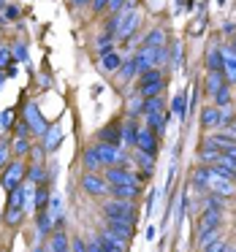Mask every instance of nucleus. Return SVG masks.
Returning <instances> with one entry per match:
<instances>
[{
  "label": "nucleus",
  "instance_id": "nucleus-29",
  "mask_svg": "<svg viewBox=\"0 0 236 252\" xmlns=\"http://www.w3.org/2000/svg\"><path fill=\"white\" fill-rule=\"evenodd\" d=\"M185 100H187V95H185V93H176V95H174V100H171V111H174V114L179 117V120H185V111H187Z\"/></svg>",
  "mask_w": 236,
  "mask_h": 252
},
{
  "label": "nucleus",
  "instance_id": "nucleus-8",
  "mask_svg": "<svg viewBox=\"0 0 236 252\" xmlns=\"http://www.w3.org/2000/svg\"><path fill=\"white\" fill-rule=\"evenodd\" d=\"M106 182L109 185H138V176L122 165H109L106 168Z\"/></svg>",
  "mask_w": 236,
  "mask_h": 252
},
{
  "label": "nucleus",
  "instance_id": "nucleus-35",
  "mask_svg": "<svg viewBox=\"0 0 236 252\" xmlns=\"http://www.w3.org/2000/svg\"><path fill=\"white\" fill-rule=\"evenodd\" d=\"M138 165H141V171L147 176H152V168H155V160H152V155H144V152H138Z\"/></svg>",
  "mask_w": 236,
  "mask_h": 252
},
{
  "label": "nucleus",
  "instance_id": "nucleus-4",
  "mask_svg": "<svg viewBox=\"0 0 236 252\" xmlns=\"http://www.w3.org/2000/svg\"><path fill=\"white\" fill-rule=\"evenodd\" d=\"M160 87H163V73H160V71L149 68V71L141 73V84H138L141 98H155V95L160 93Z\"/></svg>",
  "mask_w": 236,
  "mask_h": 252
},
{
  "label": "nucleus",
  "instance_id": "nucleus-9",
  "mask_svg": "<svg viewBox=\"0 0 236 252\" xmlns=\"http://www.w3.org/2000/svg\"><path fill=\"white\" fill-rule=\"evenodd\" d=\"M25 176H28L25 174V165L17 160V163H11L6 168V174H3V187H6V190H17V187H22Z\"/></svg>",
  "mask_w": 236,
  "mask_h": 252
},
{
  "label": "nucleus",
  "instance_id": "nucleus-11",
  "mask_svg": "<svg viewBox=\"0 0 236 252\" xmlns=\"http://www.w3.org/2000/svg\"><path fill=\"white\" fill-rule=\"evenodd\" d=\"M138 28V11H120V28H117V38H131L133 30Z\"/></svg>",
  "mask_w": 236,
  "mask_h": 252
},
{
  "label": "nucleus",
  "instance_id": "nucleus-18",
  "mask_svg": "<svg viewBox=\"0 0 236 252\" xmlns=\"http://www.w3.org/2000/svg\"><path fill=\"white\" fill-rule=\"evenodd\" d=\"M98 141H103V144H114V147H120V141H122V127H120V125H106L103 130L98 133Z\"/></svg>",
  "mask_w": 236,
  "mask_h": 252
},
{
  "label": "nucleus",
  "instance_id": "nucleus-5",
  "mask_svg": "<svg viewBox=\"0 0 236 252\" xmlns=\"http://www.w3.org/2000/svg\"><path fill=\"white\" fill-rule=\"evenodd\" d=\"M95 149H98V158H101V163H103V165H122V168H128V158L120 152V147L98 141V144H95Z\"/></svg>",
  "mask_w": 236,
  "mask_h": 252
},
{
  "label": "nucleus",
  "instance_id": "nucleus-15",
  "mask_svg": "<svg viewBox=\"0 0 236 252\" xmlns=\"http://www.w3.org/2000/svg\"><path fill=\"white\" fill-rule=\"evenodd\" d=\"M95 241L101 244V250H103V252H125V241H120L117 236H111L109 230H103Z\"/></svg>",
  "mask_w": 236,
  "mask_h": 252
},
{
  "label": "nucleus",
  "instance_id": "nucleus-58",
  "mask_svg": "<svg viewBox=\"0 0 236 252\" xmlns=\"http://www.w3.org/2000/svg\"><path fill=\"white\" fill-rule=\"evenodd\" d=\"M234 179H236V171H234Z\"/></svg>",
  "mask_w": 236,
  "mask_h": 252
},
{
  "label": "nucleus",
  "instance_id": "nucleus-3",
  "mask_svg": "<svg viewBox=\"0 0 236 252\" xmlns=\"http://www.w3.org/2000/svg\"><path fill=\"white\" fill-rule=\"evenodd\" d=\"M103 214H106V220L133 222V220H136V206H133L131 201H120V198H114V201H106L103 203Z\"/></svg>",
  "mask_w": 236,
  "mask_h": 252
},
{
  "label": "nucleus",
  "instance_id": "nucleus-55",
  "mask_svg": "<svg viewBox=\"0 0 236 252\" xmlns=\"http://www.w3.org/2000/svg\"><path fill=\"white\" fill-rule=\"evenodd\" d=\"M231 133H236V120H234V122H231Z\"/></svg>",
  "mask_w": 236,
  "mask_h": 252
},
{
  "label": "nucleus",
  "instance_id": "nucleus-30",
  "mask_svg": "<svg viewBox=\"0 0 236 252\" xmlns=\"http://www.w3.org/2000/svg\"><path fill=\"white\" fill-rule=\"evenodd\" d=\"M28 179L33 182V185H44V182H46V171H44V165H41V163H33V165H30Z\"/></svg>",
  "mask_w": 236,
  "mask_h": 252
},
{
  "label": "nucleus",
  "instance_id": "nucleus-53",
  "mask_svg": "<svg viewBox=\"0 0 236 252\" xmlns=\"http://www.w3.org/2000/svg\"><path fill=\"white\" fill-rule=\"evenodd\" d=\"M33 252H49V247H35Z\"/></svg>",
  "mask_w": 236,
  "mask_h": 252
},
{
  "label": "nucleus",
  "instance_id": "nucleus-31",
  "mask_svg": "<svg viewBox=\"0 0 236 252\" xmlns=\"http://www.w3.org/2000/svg\"><path fill=\"white\" fill-rule=\"evenodd\" d=\"M163 125H166V117H163V111H160V114H147V127H152V130L158 133V136L166 130Z\"/></svg>",
  "mask_w": 236,
  "mask_h": 252
},
{
  "label": "nucleus",
  "instance_id": "nucleus-22",
  "mask_svg": "<svg viewBox=\"0 0 236 252\" xmlns=\"http://www.w3.org/2000/svg\"><path fill=\"white\" fill-rule=\"evenodd\" d=\"M35 228H38V236H52V228H55V217H52L49 212H38Z\"/></svg>",
  "mask_w": 236,
  "mask_h": 252
},
{
  "label": "nucleus",
  "instance_id": "nucleus-36",
  "mask_svg": "<svg viewBox=\"0 0 236 252\" xmlns=\"http://www.w3.org/2000/svg\"><path fill=\"white\" fill-rule=\"evenodd\" d=\"M120 73H122V79H125V82H131V79L138 73V65H136V60H128L125 65H122V71H120Z\"/></svg>",
  "mask_w": 236,
  "mask_h": 252
},
{
  "label": "nucleus",
  "instance_id": "nucleus-21",
  "mask_svg": "<svg viewBox=\"0 0 236 252\" xmlns=\"http://www.w3.org/2000/svg\"><path fill=\"white\" fill-rule=\"evenodd\" d=\"M206 68L212 73H225V60H223V52L220 49H212L206 55Z\"/></svg>",
  "mask_w": 236,
  "mask_h": 252
},
{
  "label": "nucleus",
  "instance_id": "nucleus-17",
  "mask_svg": "<svg viewBox=\"0 0 236 252\" xmlns=\"http://www.w3.org/2000/svg\"><path fill=\"white\" fill-rule=\"evenodd\" d=\"M60 141H63V125L60 122H57V125H49V130H46V136H44V149L46 152H55Z\"/></svg>",
  "mask_w": 236,
  "mask_h": 252
},
{
  "label": "nucleus",
  "instance_id": "nucleus-39",
  "mask_svg": "<svg viewBox=\"0 0 236 252\" xmlns=\"http://www.w3.org/2000/svg\"><path fill=\"white\" fill-rule=\"evenodd\" d=\"M228 247H225V241H220V239H212L206 247H203V252H225Z\"/></svg>",
  "mask_w": 236,
  "mask_h": 252
},
{
  "label": "nucleus",
  "instance_id": "nucleus-43",
  "mask_svg": "<svg viewBox=\"0 0 236 252\" xmlns=\"http://www.w3.org/2000/svg\"><path fill=\"white\" fill-rule=\"evenodd\" d=\"M11 57H14V52H8L6 46H0V68H6L11 63Z\"/></svg>",
  "mask_w": 236,
  "mask_h": 252
},
{
  "label": "nucleus",
  "instance_id": "nucleus-37",
  "mask_svg": "<svg viewBox=\"0 0 236 252\" xmlns=\"http://www.w3.org/2000/svg\"><path fill=\"white\" fill-rule=\"evenodd\" d=\"M14 57H17L19 63H25V65H30V57H28V46H25V41H19V44L14 46Z\"/></svg>",
  "mask_w": 236,
  "mask_h": 252
},
{
  "label": "nucleus",
  "instance_id": "nucleus-1",
  "mask_svg": "<svg viewBox=\"0 0 236 252\" xmlns=\"http://www.w3.org/2000/svg\"><path fill=\"white\" fill-rule=\"evenodd\" d=\"M33 195L30 187H17V190H8V209H6V222L11 225H19L22 222V212L28 206V198Z\"/></svg>",
  "mask_w": 236,
  "mask_h": 252
},
{
  "label": "nucleus",
  "instance_id": "nucleus-12",
  "mask_svg": "<svg viewBox=\"0 0 236 252\" xmlns=\"http://www.w3.org/2000/svg\"><path fill=\"white\" fill-rule=\"evenodd\" d=\"M136 149L144 155H152L158 152V133L152 130V127H141V133H138V141H136Z\"/></svg>",
  "mask_w": 236,
  "mask_h": 252
},
{
  "label": "nucleus",
  "instance_id": "nucleus-10",
  "mask_svg": "<svg viewBox=\"0 0 236 252\" xmlns=\"http://www.w3.org/2000/svg\"><path fill=\"white\" fill-rule=\"evenodd\" d=\"M82 187H84V192H90V195H106V192L111 190V185L106 179H101L98 174H84L82 176Z\"/></svg>",
  "mask_w": 236,
  "mask_h": 252
},
{
  "label": "nucleus",
  "instance_id": "nucleus-14",
  "mask_svg": "<svg viewBox=\"0 0 236 252\" xmlns=\"http://www.w3.org/2000/svg\"><path fill=\"white\" fill-rule=\"evenodd\" d=\"M223 125V114H220V106H206L201 111V127L212 130V127H220Z\"/></svg>",
  "mask_w": 236,
  "mask_h": 252
},
{
  "label": "nucleus",
  "instance_id": "nucleus-26",
  "mask_svg": "<svg viewBox=\"0 0 236 252\" xmlns=\"http://www.w3.org/2000/svg\"><path fill=\"white\" fill-rule=\"evenodd\" d=\"M223 60H225V76H228L231 84H236V55L231 49L223 52Z\"/></svg>",
  "mask_w": 236,
  "mask_h": 252
},
{
  "label": "nucleus",
  "instance_id": "nucleus-32",
  "mask_svg": "<svg viewBox=\"0 0 236 252\" xmlns=\"http://www.w3.org/2000/svg\"><path fill=\"white\" fill-rule=\"evenodd\" d=\"M30 149H33V147H30L28 138H14V141H11V152L17 155V158H25V155H28Z\"/></svg>",
  "mask_w": 236,
  "mask_h": 252
},
{
  "label": "nucleus",
  "instance_id": "nucleus-50",
  "mask_svg": "<svg viewBox=\"0 0 236 252\" xmlns=\"http://www.w3.org/2000/svg\"><path fill=\"white\" fill-rule=\"evenodd\" d=\"M71 3H73L76 8H82V6H87V3H93V0H71Z\"/></svg>",
  "mask_w": 236,
  "mask_h": 252
},
{
  "label": "nucleus",
  "instance_id": "nucleus-6",
  "mask_svg": "<svg viewBox=\"0 0 236 252\" xmlns=\"http://www.w3.org/2000/svg\"><path fill=\"white\" fill-rule=\"evenodd\" d=\"M22 117H25V122L30 125V130L35 133V136H46V130H49V125H46V120L41 117V111H38V106L30 100V103H25V111H22Z\"/></svg>",
  "mask_w": 236,
  "mask_h": 252
},
{
  "label": "nucleus",
  "instance_id": "nucleus-13",
  "mask_svg": "<svg viewBox=\"0 0 236 252\" xmlns=\"http://www.w3.org/2000/svg\"><path fill=\"white\" fill-rule=\"evenodd\" d=\"M106 230L117 236L120 241H131L133 236V222H122V220H106Z\"/></svg>",
  "mask_w": 236,
  "mask_h": 252
},
{
  "label": "nucleus",
  "instance_id": "nucleus-34",
  "mask_svg": "<svg viewBox=\"0 0 236 252\" xmlns=\"http://www.w3.org/2000/svg\"><path fill=\"white\" fill-rule=\"evenodd\" d=\"M209 174H212V168H198L196 174H193V185H196V187H206L209 185Z\"/></svg>",
  "mask_w": 236,
  "mask_h": 252
},
{
  "label": "nucleus",
  "instance_id": "nucleus-47",
  "mask_svg": "<svg viewBox=\"0 0 236 252\" xmlns=\"http://www.w3.org/2000/svg\"><path fill=\"white\" fill-rule=\"evenodd\" d=\"M41 158H44V149H41V147H33V160H35V163H41Z\"/></svg>",
  "mask_w": 236,
  "mask_h": 252
},
{
  "label": "nucleus",
  "instance_id": "nucleus-38",
  "mask_svg": "<svg viewBox=\"0 0 236 252\" xmlns=\"http://www.w3.org/2000/svg\"><path fill=\"white\" fill-rule=\"evenodd\" d=\"M95 49L101 52V57H103V55H109V52H111V35H101V38H98V44H95Z\"/></svg>",
  "mask_w": 236,
  "mask_h": 252
},
{
  "label": "nucleus",
  "instance_id": "nucleus-52",
  "mask_svg": "<svg viewBox=\"0 0 236 252\" xmlns=\"http://www.w3.org/2000/svg\"><path fill=\"white\" fill-rule=\"evenodd\" d=\"M152 239H155V228L149 225V228H147V241H152Z\"/></svg>",
  "mask_w": 236,
  "mask_h": 252
},
{
  "label": "nucleus",
  "instance_id": "nucleus-46",
  "mask_svg": "<svg viewBox=\"0 0 236 252\" xmlns=\"http://www.w3.org/2000/svg\"><path fill=\"white\" fill-rule=\"evenodd\" d=\"M73 252H90V250L84 247V241H82V239H73Z\"/></svg>",
  "mask_w": 236,
  "mask_h": 252
},
{
  "label": "nucleus",
  "instance_id": "nucleus-48",
  "mask_svg": "<svg viewBox=\"0 0 236 252\" xmlns=\"http://www.w3.org/2000/svg\"><path fill=\"white\" fill-rule=\"evenodd\" d=\"M17 17H19V8H14V6L6 8V19H17Z\"/></svg>",
  "mask_w": 236,
  "mask_h": 252
},
{
  "label": "nucleus",
  "instance_id": "nucleus-44",
  "mask_svg": "<svg viewBox=\"0 0 236 252\" xmlns=\"http://www.w3.org/2000/svg\"><path fill=\"white\" fill-rule=\"evenodd\" d=\"M8 152H11V144H0V168L6 165V160H8Z\"/></svg>",
  "mask_w": 236,
  "mask_h": 252
},
{
  "label": "nucleus",
  "instance_id": "nucleus-16",
  "mask_svg": "<svg viewBox=\"0 0 236 252\" xmlns=\"http://www.w3.org/2000/svg\"><path fill=\"white\" fill-rule=\"evenodd\" d=\"M138 192H141V187L138 185H111L109 195L120 198V201H131V198H136Z\"/></svg>",
  "mask_w": 236,
  "mask_h": 252
},
{
  "label": "nucleus",
  "instance_id": "nucleus-41",
  "mask_svg": "<svg viewBox=\"0 0 236 252\" xmlns=\"http://www.w3.org/2000/svg\"><path fill=\"white\" fill-rule=\"evenodd\" d=\"M14 133H17V138H28L33 130H30L28 122H19V125H14Z\"/></svg>",
  "mask_w": 236,
  "mask_h": 252
},
{
  "label": "nucleus",
  "instance_id": "nucleus-2",
  "mask_svg": "<svg viewBox=\"0 0 236 252\" xmlns=\"http://www.w3.org/2000/svg\"><path fill=\"white\" fill-rule=\"evenodd\" d=\"M217 225H220V209L206 206L201 222H198V247H206L212 239H217Z\"/></svg>",
  "mask_w": 236,
  "mask_h": 252
},
{
  "label": "nucleus",
  "instance_id": "nucleus-25",
  "mask_svg": "<svg viewBox=\"0 0 236 252\" xmlns=\"http://www.w3.org/2000/svg\"><path fill=\"white\" fill-rule=\"evenodd\" d=\"M49 198H52V190L46 185H38L35 187V209L38 212H46V206H49Z\"/></svg>",
  "mask_w": 236,
  "mask_h": 252
},
{
  "label": "nucleus",
  "instance_id": "nucleus-42",
  "mask_svg": "<svg viewBox=\"0 0 236 252\" xmlns=\"http://www.w3.org/2000/svg\"><path fill=\"white\" fill-rule=\"evenodd\" d=\"M11 125H14V111L8 109V111H3V114H0V127L6 130V127H11Z\"/></svg>",
  "mask_w": 236,
  "mask_h": 252
},
{
  "label": "nucleus",
  "instance_id": "nucleus-23",
  "mask_svg": "<svg viewBox=\"0 0 236 252\" xmlns=\"http://www.w3.org/2000/svg\"><path fill=\"white\" fill-rule=\"evenodd\" d=\"M138 133H141V127H138L136 122H125V125H122V141H125L128 147H136Z\"/></svg>",
  "mask_w": 236,
  "mask_h": 252
},
{
  "label": "nucleus",
  "instance_id": "nucleus-28",
  "mask_svg": "<svg viewBox=\"0 0 236 252\" xmlns=\"http://www.w3.org/2000/svg\"><path fill=\"white\" fill-rule=\"evenodd\" d=\"M223 87H225V84H223V73H212V71H209V76H206V93L209 95H217Z\"/></svg>",
  "mask_w": 236,
  "mask_h": 252
},
{
  "label": "nucleus",
  "instance_id": "nucleus-19",
  "mask_svg": "<svg viewBox=\"0 0 236 252\" xmlns=\"http://www.w3.org/2000/svg\"><path fill=\"white\" fill-rule=\"evenodd\" d=\"M82 163H84V171H90V174H95V171H101V168H103V163H101V158H98V149H95V147L84 149V158H82Z\"/></svg>",
  "mask_w": 236,
  "mask_h": 252
},
{
  "label": "nucleus",
  "instance_id": "nucleus-57",
  "mask_svg": "<svg viewBox=\"0 0 236 252\" xmlns=\"http://www.w3.org/2000/svg\"><path fill=\"white\" fill-rule=\"evenodd\" d=\"M225 252H236V250H234V247H228V250H225Z\"/></svg>",
  "mask_w": 236,
  "mask_h": 252
},
{
  "label": "nucleus",
  "instance_id": "nucleus-40",
  "mask_svg": "<svg viewBox=\"0 0 236 252\" xmlns=\"http://www.w3.org/2000/svg\"><path fill=\"white\" fill-rule=\"evenodd\" d=\"M228 100H231V93H228V87H223L217 95H214V106H228Z\"/></svg>",
  "mask_w": 236,
  "mask_h": 252
},
{
  "label": "nucleus",
  "instance_id": "nucleus-20",
  "mask_svg": "<svg viewBox=\"0 0 236 252\" xmlns=\"http://www.w3.org/2000/svg\"><path fill=\"white\" fill-rule=\"evenodd\" d=\"M49 252H68V236H66V230H52V236H49Z\"/></svg>",
  "mask_w": 236,
  "mask_h": 252
},
{
  "label": "nucleus",
  "instance_id": "nucleus-27",
  "mask_svg": "<svg viewBox=\"0 0 236 252\" xmlns=\"http://www.w3.org/2000/svg\"><path fill=\"white\" fill-rule=\"evenodd\" d=\"M122 65V57L117 55V52H109V55H103L101 57V68H103V71H117V68Z\"/></svg>",
  "mask_w": 236,
  "mask_h": 252
},
{
  "label": "nucleus",
  "instance_id": "nucleus-56",
  "mask_svg": "<svg viewBox=\"0 0 236 252\" xmlns=\"http://www.w3.org/2000/svg\"><path fill=\"white\" fill-rule=\"evenodd\" d=\"M3 82H6V73H3V71H0V84H3Z\"/></svg>",
  "mask_w": 236,
  "mask_h": 252
},
{
  "label": "nucleus",
  "instance_id": "nucleus-45",
  "mask_svg": "<svg viewBox=\"0 0 236 252\" xmlns=\"http://www.w3.org/2000/svg\"><path fill=\"white\" fill-rule=\"evenodd\" d=\"M109 3H111V0H93V8H95V11H106V8H109Z\"/></svg>",
  "mask_w": 236,
  "mask_h": 252
},
{
  "label": "nucleus",
  "instance_id": "nucleus-33",
  "mask_svg": "<svg viewBox=\"0 0 236 252\" xmlns=\"http://www.w3.org/2000/svg\"><path fill=\"white\" fill-rule=\"evenodd\" d=\"M160 111H163V98L155 95V98L144 100V114H160Z\"/></svg>",
  "mask_w": 236,
  "mask_h": 252
},
{
  "label": "nucleus",
  "instance_id": "nucleus-24",
  "mask_svg": "<svg viewBox=\"0 0 236 252\" xmlns=\"http://www.w3.org/2000/svg\"><path fill=\"white\" fill-rule=\"evenodd\" d=\"M163 38H166V33L160 28H155V30H149V33H147L144 46H147V49H163Z\"/></svg>",
  "mask_w": 236,
  "mask_h": 252
},
{
  "label": "nucleus",
  "instance_id": "nucleus-54",
  "mask_svg": "<svg viewBox=\"0 0 236 252\" xmlns=\"http://www.w3.org/2000/svg\"><path fill=\"white\" fill-rule=\"evenodd\" d=\"M0 11H6V0H0Z\"/></svg>",
  "mask_w": 236,
  "mask_h": 252
},
{
  "label": "nucleus",
  "instance_id": "nucleus-49",
  "mask_svg": "<svg viewBox=\"0 0 236 252\" xmlns=\"http://www.w3.org/2000/svg\"><path fill=\"white\" fill-rule=\"evenodd\" d=\"M87 250H90V252H103V250H101V244H98V241H95V239H93V241H90V244H87Z\"/></svg>",
  "mask_w": 236,
  "mask_h": 252
},
{
  "label": "nucleus",
  "instance_id": "nucleus-51",
  "mask_svg": "<svg viewBox=\"0 0 236 252\" xmlns=\"http://www.w3.org/2000/svg\"><path fill=\"white\" fill-rule=\"evenodd\" d=\"M38 82H41V87H49V84H52V79H49V76H41Z\"/></svg>",
  "mask_w": 236,
  "mask_h": 252
},
{
  "label": "nucleus",
  "instance_id": "nucleus-7",
  "mask_svg": "<svg viewBox=\"0 0 236 252\" xmlns=\"http://www.w3.org/2000/svg\"><path fill=\"white\" fill-rule=\"evenodd\" d=\"M206 190H209V192H217L220 198H228V195H234V192H236V185L231 182V176H223V174H217V171L212 168Z\"/></svg>",
  "mask_w": 236,
  "mask_h": 252
}]
</instances>
